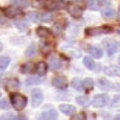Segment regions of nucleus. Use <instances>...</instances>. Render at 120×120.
<instances>
[{
  "mask_svg": "<svg viewBox=\"0 0 120 120\" xmlns=\"http://www.w3.org/2000/svg\"><path fill=\"white\" fill-rule=\"evenodd\" d=\"M2 49H3V44L0 42V51H2Z\"/></svg>",
  "mask_w": 120,
  "mask_h": 120,
  "instance_id": "a19ab883",
  "label": "nucleus"
},
{
  "mask_svg": "<svg viewBox=\"0 0 120 120\" xmlns=\"http://www.w3.org/2000/svg\"><path fill=\"white\" fill-rule=\"evenodd\" d=\"M101 15L104 19H111L115 15V11L112 8H105L101 10Z\"/></svg>",
  "mask_w": 120,
  "mask_h": 120,
  "instance_id": "aec40b11",
  "label": "nucleus"
},
{
  "mask_svg": "<svg viewBox=\"0 0 120 120\" xmlns=\"http://www.w3.org/2000/svg\"><path fill=\"white\" fill-rule=\"evenodd\" d=\"M36 54H37V45L33 42V43H31V44L28 46V48L26 49V51H25V55H26L27 57L31 58V57H34Z\"/></svg>",
  "mask_w": 120,
  "mask_h": 120,
  "instance_id": "6ab92c4d",
  "label": "nucleus"
},
{
  "mask_svg": "<svg viewBox=\"0 0 120 120\" xmlns=\"http://www.w3.org/2000/svg\"><path fill=\"white\" fill-rule=\"evenodd\" d=\"M5 22V19H4V17L0 14V24H2V23H4Z\"/></svg>",
  "mask_w": 120,
  "mask_h": 120,
  "instance_id": "58836bf2",
  "label": "nucleus"
},
{
  "mask_svg": "<svg viewBox=\"0 0 120 120\" xmlns=\"http://www.w3.org/2000/svg\"><path fill=\"white\" fill-rule=\"evenodd\" d=\"M112 120H120V114L115 115V116L113 117V119H112Z\"/></svg>",
  "mask_w": 120,
  "mask_h": 120,
  "instance_id": "ea45409f",
  "label": "nucleus"
},
{
  "mask_svg": "<svg viewBox=\"0 0 120 120\" xmlns=\"http://www.w3.org/2000/svg\"><path fill=\"white\" fill-rule=\"evenodd\" d=\"M68 12H69L72 16H74V17H80V16L82 14L83 8H82V6L79 5V4L72 3V4H70V5L68 7Z\"/></svg>",
  "mask_w": 120,
  "mask_h": 120,
  "instance_id": "9d476101",
  "label": "nucleus"
},
{
  "mask_svg": "<svg viewBox=\"0 0 120 120\" xmlns=\"http://www.w3.org/2000/svg\"><path fill=\"white\" fill-rule=\"evenodd\" d=\"M10 101L13 108L17 111H21L25 108L27 105V98L19 93H11L10 94Z\"/></svg>",
  "mask_w": 120,
  "mask_h": 120,
  "instance_id": "f257e3e1",
  "label": "nucleus"
},
{
  "mask_svg": "<svg viewBox=\"0 0 120 120\" xmlns=\"http://www.w3.org/2000/svg\"><path fill=\"white\" fill-rule=\"evenodd\" d=\"M49 65H50V68L53 70L55 69H58L60 68L61 67V63H60V60H58L56 57H51L50 60H49Z\"/></svg>",
  "mask_w": 120,
  "mask_h": 120,
  "instance_id": "393cba45",
  "label": "nucleus"
},
{
  "mask_svg": "<svg viewBox=\"0 0 120 120\" xmlns=\"http://www.w3.org/2000/svg\"><path fill=\"white\" fill-rule=\"evenodd\" d=\"M98 86L101 89V90H105V91H110L114 89V84L112 82H111L109 80L105 79V78H99L97 82Z\"/></svg>",
  "mask_w": 120,
  "mask_h": 120,
  "instance_id": "1a4fd4ad",
  "label": "nucleus"
},
{
  "mask_svg": "<svg viewBox=\"0 0 120 120\" xmlns=\"http://www.w3.org/2000/svg\"><path fill=\"white\" fill-rule=\"evenodd\" d=\"M21 70L22 73L25 74H29V73H33L36 70V67L35 64L33 62H26L24 63L22 67H21Z\"/></svg>",
  "mask_w": 120,
  "mask_h": 120,
  "instance_id": "dca6fc26",
  "label": "nucleus"
},
{
  "mask_svg": "<svg viewBox=\"0 0 120 120\" xmlns=\"http://www.w3.org/2000/svg\"><path fill=\"white\" fill-rule=\"evenodd\" d=\"M71 86L76 89L77 91H82V80H81L80 78H74L71 81Z\"/></svg>",
  "mask_w": 120,
  "mask_h": 120,
  "instance_id": "a878e982",
  "label": "nucleus"
},
{
  "mask_svg": "<svg viewBox=\"0 0 120 120\" xmlns=\"http://www.w3.org/2000/svg\"><path fill=\"white\" fill-rule=\"evenodd\" d=\"M3 14L8 17V18H16V17H19V16H22L23 15V12L22 10L20 8H17V7H5L3 9Z\"/></svg>",
  "mask_w": 120,
  "mask_h": 120,
  "instance_id": "20e7f679",
  "label": "nucleus"
},
{
  "mask_svg": "<svg viewBox=\"0 0 120 120\" xmlns=\"http://www.w3.org/2000/svg\"><path fill=\"white\" fill-rule=\"evenodd\" d=\"M83 64H84V66L88 68V69H90V70H94L95 69V67L97 66L96 64H95V62H94V60L90 57V56H84L83 57Z\"/></svg>",
  "mask_w": 120,
  "mask_h": 120,
  "instance_id": "412c9836",
  "label": "nucleus"
},
{
  "mask_svg": "<svg viewBox=\"0 0 120 120\" xmlns=\"http://www.w3.org/2000/svg\"><path fill=\"white\" fill-rule=\"evenodd\" d=\"M101 6L100 0H88L87 2V8L91 10H98L99 9Z\"/></svg>",
  "mask_w": 120,
  "mask_h": 120,
  "instance_id": "b1692460",
  "label": "nucleus"
},
{
  "mask_svg": "<svg viewBox=\"0 0 120 120\" xmlns=\"http://www.w3.org/2000/svg\"><path fill=\"white\" fill-rule=\"evenodd\" d=\"M102 43H103L105 51H106V52L109 56H112L115 52H117V51H118V42L116 40L111 39V38H106L102 41Z\"/></svg>",
  "mask_w": 120,
  "mask_h": 120,
  "instance_id": "7ed1b4c3",
  "label": "nucleus"
},
{
  "mask_svg": "<svg viewBox=\"0 0 120 120\" xmlns=\"http://www.w3.org/2000/svg\"><path fill=\"white\" fill-rule=\"evenodd\" d=\"M86 119V116L84 113L82 112H80V113H75L71 116V119L70 120H85Z\"/></svg>",
  "mask_w": 120,
  "mask_h": 120,
  "instance_id": "473e14b6",
  "label": "nucleus"
},
{
  "mask_svg": "<svg viewBox=\"0 0 120 120\" xmlns=\"http://www.w3.org/2000/svg\"><path fill=\"white\" fill-rule=\"evenodd\" d=\"M53 19V15L50 13H44L41 14V22H51Z\"/></svg>",
  "mask_w": 120,
  "mask_h": 120,
  "instance_id": "72a5a7b5",
  "label": "nucleus"
},
{
  "mask_svg": "<svg viewBox=\"0 0 120 120\" xmlns=\"http://www.w3.org/2000/svg\"><path fill=\"white\" fill-rule=\"evenodd\" d=\"M0 97H1V92H0Z\"/></svg>",
  "mask_w": 120,
  "mask_h": 120,
  "instance_id": "c03bdc74",
  "label": "nucleus"
},
{
  "mask_svg": "<svg viewBox=\"0 0 120 120\" xmlns=\"http://www.w3.org/2000/svg\"><path fill=\"white\" fill-rule=\"evenodd\" d=\"M118 20H120V9H119V12H118Z\"/></svg>",
  "mask_w": 120,
  "mask_h": 120,
  "instance_id": "79ce46f5",
  "label": "nucleus"
},
{
  "mask_svg": "<svg viewBox=\"0 0 120 120\" xmlns=\"http://www.w3.org/2000/svg\"><path fill=\"white\" fill-rule=\"evenodd\" d=\"M27 18L33 22H41V14L37 12V11H31L28 13L27 15Z\"/></svg>",
  "mask_w": 120,
  "mask_h": 120,
  "instance_id": "4be33fe9",
  "label": "nucleus"
},
{
  "mask_svg": "<svg viewBox=\"0 0 120 120\" xmlns=\"http://www.w3.org/2000/svg\"><path fill=\"white\" fill-rule=\"evenodd\" d=\"M94 87V81L92 78H86L82 81V88L85 91H90Z\"/></svg>",
  "mask_w": 120,
  "mask_h": 120,
  "instance_id": "5701e85b",
  "label": "nucleus"
},
{
  "mask_svg": "<svg viewBox=\"0 0 120 120\" xmlns=\"http://www.w3.org/2000/svg\"><path fill=\"white\" fill-rule=\"evenodd\" d=\"M0 109H2V110L9 109V103L6 98H3L0 100Z\"/></svg>",
  "mask_w": 120,
  "mask_h": 120,
  "instance_id": "f704fd0d",
  "label": "nucleus"
},
{
  "mask_svg": "<svg viewBox=\"0 0 120 120\" xmlns=\"http://www.w3.org/2000/svg\"><path fill=\"white\" fill-rule=\"evenodd\" d=\"M14 116H13V114L12 113H5V114H3V115H1L0 116V120H14Z\"/></svg>",
  "mask_w": 120,
  "mask_h": 120,
  "instance_id": "e433bc0d",
  "label": "nucleus"
},
{
  "mask_svg": "<svg viewBox=\"0 0 120 120\" xmlns=\"http://www.w3.org/2000/svg\"><path fill=\"white\" fill-rule=\"evenodd\" d=\"M5 88L8 91H15L20 88V82L16 78L7 79L5 81Z\"/></svg>",
  "mask_w": 120,
  "mask_h": 120,
  "instance_id": "6e6552de",
  "label": "nucleus"
},
{
  "mask_svg": "<svg viewBox=\"0 0 120 120\" xmlns=\"http://www.w3.org/2000/svg\"><path fill=\"white\" fill-rule=\"evenodd\" d=\"M47 69H48L47 64L45 62H43V61L38 62L37 64V66H36V72H37V74L38 76H44L46 74V72H47Z\"/></svg>",
  "mask_w": 120,
  "mask_h": 120,
  "instance_id": "f3484780",
  "label": "nucleus"
},
{
  "mask_svg": "<svg viewBox=\"0 0 120 120\" xmlns=\"http://www.w3.org/2000/svg\"><path fill=\"white\" fill-rule=\"evenodd\" d=\"M10 3L20 8H27L30 5L29 0H10Z\"/></svg>",
  "mask_w": 120,
  "mask_h": 120,
  "instance_id": "cd10ccee",
  "label": "nucleus"
},
{
  "mask_svg": "<svg viewBox=\"0 0 120 120\" xmlns=\"http://www.w3.org/2000/svg\"><path fill=\"white\" fill-rule=\"evenodd\" d=\"M104 72L109 76H120V67L117 66H107L104 68Z\"/></svg>",
  "mask_w": 120,
  "mask_h": 120,
  "instance_id": "ddd939ff",
  "label": "nucleus"
},
{
  "mask_svg": "<svg viewBox=\"0 0 120 120\" xmlns=\"http://www.w3.org/2000/svg\"><path fill=\"white\" fill-rule=\"evenodd\" d=\"M112 28L110 26H98V27H91L85 29V35L94 37V36H99L104 34H111L112 33Z\"/></svg>",
  "mask_w": 120,
  "mask_h": 120,
  "instance_id": "f03ea898",
  "label": "nucleus"
},
{
  "mask_svg": "<svg viewBox=\"0 0 120 120\" xmlns=\"http://www.w3.org/2000/svg\"><path fill=\"white\" fill-rule=\"evenodd\" d=\"M76 102H77L79 105L82 106V107H86V106H88V105L90 104L89 98H88L87 97H85V96L77 97V98H76Z\"/></svg>",
  "mask_w": 120,
  "mask_h": 120,
  "instance_id": "bb28decb",
  "label": "nucleus"
},
{
  "mask_svg": "<svg viewBox=\"0 0 120 120\" xmlns=\"http://www.w3.org/2000/svg\"><path fill=\"white\" fill-rule=\"evenodd\" d=\"M36 33L37 35L39 37V38H49L50 36L52 35V32L47 28V27H44V26H39L37 28L36 30Z\"/></svg>",
  "mask_w": 120,
  "mask_h": 120,
  "instance_id": "2eb2a0df",
  "label": "nucleus"
},
{
  "mask_svg": "<svg viewBox=\"0 0 120 120\" xmlns=\"http://www.w3.org/2000/svg\"><path fill=\"white\" fill-rule=\"evenodd\" d=\"M57 117H58V113L53 109L43 112L41 113V119L42 120H56Z\"/></svg>",
  "mask_w": 120,
  "mask_h": 120,
  "instance_id": "f8f14e48",
  "label": "nucleus"
},
{
  "mask_svg": "<svg viewBox=\"0 0 120 120\" xmlns=\"http://www.w3.org/2000/svg\"><path fill=\"white\" fill-rule=\"evenodd\" d=\"M14 120H28V119H27V117L24 116V115H17V116L14 118Z\"/></svg>",
  "mask_w": 120,
  "mask_h": 120,
  "instance_id": "4c0bfd02",
  "label": "nucleus"
},
{
  "mask_svg": "<svg viewBox=\"0 0 120 120\" xmlns=\"http://www.w3.org/2000/svg\"><path fill=\"white\" fill-rule=\"evenodd\" d=\"M52 84L58 89H66L68 85V79L64 75H56L52 80Z\"/></svg>",
  "mask_w": 120,
  "mask_h": 120,
  "instance_id": "0eeeda50",
  "label": "nucleus"
},
{
  "mask_svg": "<svg viewBox=\"0 0 120 120\" xmlns=\"http://www.w3.org/2000/svg\"><path fill=\"white\" fill-rule=\"evenodd\" d=\"M59 109L66 115H73L75 113V112H76L75 106L70 105V104H60L59 105Z\"/></svg>",
  "mask_w": 120,
  "mask_h": 120,
  "instance_id": "9b49d317",
  "label": "nucleus"
},
{
  "mask_svg": "<svg viewBox=\"0 0 120 120\" xmlns=\"http://www.w3.org/2000/svg\"><path fill=\"white\" fill-rule=\"evenodd\" d=\"M88 52H89L90 55L92 57L96 58V59H99L103 55V51L98 46H92V47H90L89 50H88Z\"/></svg>",
  "mask_w": 120,
  "mask_h": 120,
  "instance_id": "4468645a",
  "label": "nucleus"
},
{
  "mask_svg": "<svg viewBox=\"0 0 120 120\" xmlns=\"http://www.w3.org/2000/svg\"><path fill=\"white\" fill-rule=\"evenodd\" d=\"M39 47H40L41 52H43L44 53L50 52L51 49H52L51 43H50V42H47V41H41V42L39 43Z\"/></svg>",
  "mask_w": 120,
  "mask_h": 120,
  "instance_id": "c756f323",
  "label": "nucleus"
},
{
  "mask_svg": "<svg viewBox=\"0 0 120 120\" xmlns=\"http://www.w3.org/2000/svg\"><path fill=\"white\" fill-rule=\"evenodd\" d=\"M109 99H110V98L107 94H99L93 98L91 103L96 108H101V107H104L105 105H107V103L109 102Z\"/></svg>",
  "mask_w": 120,
  "mask_h": 120,
  "instance_id": "39448f33",
  "label": "nucleus"
},
{
  "mask_svg": "<svg viewBox=\"0 0 120 120\" xmlns=\"http://www.w3.org/2000/svg\"><path fill=\"white\" fill-rule=\"evenodd\" d=\"M43 100L42 91L38 88H34L31 90V103L33 107H38Z\"/></svg>",
  "mask_w": 120,
  "mask_h": 120,
  "instance_id": "423d86ee",
  "label": "nucleus"
},
{
  "mask_svg": "<svg viewBox=\"0 0 120 120\" xmlns=\"http://www.w3.org/2000/svg\"><path fill=\"white\" fill-rule=\"evenodd\" d=\"M45 5V0H33L32 6L34 8H41Z\"/></svg>",
  "mask_w": 120,
  "mask_h": 120,
  "instance_id": "c9c22d12",
  "label": "nucleus"
},
{
  "mask_svg": "<svg viewBox=\"0 0 120 120\" xmlns=\"http://www.w3.org/2000/svg\"><path fill=\"white\" fill-rule=\"evenodd\" d=\"M41 82V80L37 77H30L26 80V85H33V84H38Z\"/></svg>",
  "mask_w": 120,
  "mask_h": 120,
  "instance_id": "7c9ffc66",
  "label": "nucleus"
},
{
  "mask_svg": "<svg viewBox=\"0 0 120 120\" xmlns=\"http://www.w3.org/2000/svg\"><path fill=\"white\" fill-rule=\"evenodd\" d=\"M44 6H46V8H47L48 9L55 10V9L61 8L62 4H61L60 2H58V1H56V0H51V1H48L47 3L45 2V5H44Z\"/></svg>",
  "mask_w": 120,
  "mask_h": 120,
  "instance_id": "a211bd4d",
  "label": "nucleus"
},
{
  "mask_svg": "<svg viewBox=\"0 0 120 120\" xmlns=\"http://www.w3.org/2000/svg\"><path fill=\"white\" fill-rule=\"evenodd\" d=\"M117 33H118V34H119V35H120V27H119V28H118V29H117Z\"/></svg>",
  "mask_w": 120,
  "mask_h": 120,
  "instance_id": "37998d69",
  "label": "nucleus"
},
{
  "mask_svg": "<svg viewBox=\"0 0 120 120\" xmlns=\"http://www.w3.org/2000/svg\"><path fill=\"white\" fill-rule=\"evenodd\" d=\"M10 63V59L8 56H1L0 57V70L6 69Z\"/></svg>",
  "mask_w": 120,
  "mask_h": 120,
  "instance_id": "c85d7f7f",
  "label": "nucleus"
},
{
  "mask_svg": "<svg viewBox=\"0 0 120 120\" xmlns=\"http://www.w3.org/2000/svg\"><path fill=\"white\" fill-rule=\"evenodd\" d=\"M15 25H16V27L18 28V29H20V30H23V29H25L26 27H28V22H25V21H19V22H15Z\"/></svg>",
  "mask_w": 120,
  "mask_h": 120,
  "instance_id": "2f4dec72",
  "label": "nucleus"
}]
</instances>
